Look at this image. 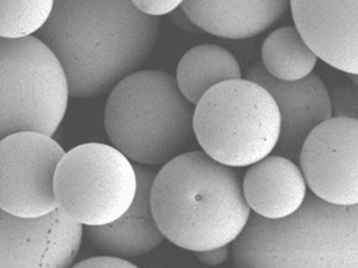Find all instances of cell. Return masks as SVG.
<instances>
[{
  "instance_id": "6da1fadb",
  "label": "cell",
  "mask_w": 358,
  "mask_h": 268,
  "mask_svg": "<svg viewBox=\"0 0 358 268\" xmlns=\"http://www.w3.org/2000/svg\"><path fill=\"white\" fill-rule=\"evenodd\" d=\"M160 29L131 0H54L34 36L58 58L70 97L94 98L147 62Z\"/></svg>"
},
{
  "instance_id": "7a4b0ae2",
  "label": "cell",
  "mask_w": 358,
  "mask_h": 268,
  "mask_svg": "<svg viewBox=\"0 0 358 268\" xmlns=\"http://www.w3.org/2000/svg\"><path fill=\"white\" fill-rule=\"evenodd\" d=\"M150 205L164 237L192 252L231 244L251 214L235 168L203 151L181 153L164 164L152 184Z\"/></svg>"
},
{
  "instance_id": "3957f363",
  "label": "cell",
  "mask_w": 358,
  "mask_h": 268,
  "mask_svg": "<svg viewBox=\"0 0 358 268\" xmlns=\"http://www.w3.org/2000/svg\"><path fill=\"white\" fill-rule=\"evenodd\" d=\"M231 244L236 267L358 268V204H331L308 191L286 218L250 214Z\"/></svg>"
},
{
  "instance_id": "277c9868",
  "label": "cell",
  "mask_w": 358,
  "mask_h": 268,
  "mask_svg": "<svg viewBox=\"0 0 358 268\" xmlns=\"http://www.w3.org/2000/svg\"><path fill=\"white\" fill-rule=\"evenodd\" d=\"M195 105L165 71H134L114 84L105 106V131L131 163L164 165L192 144Z\"/></svg>"
},
{
  "instance_id": "5b68a950",
  "label": "cell",
  "mask_w": 358,
  "mask_h": 268,
  "mask_svg": "<svg viewBox=\"0 0 358 268\" xmlns=\"http://www.w3.org/2000/svg\"><path fill=\"white\" fill-rule=\"evenodd\" d=\"M279 132L277 102L263 86L245 78L215 84L195 105L197 144L227 167H250L271 154Z\"/></svg>"
},
{
  "instance_id": "8992f818",
  "label": "cell",
  "mask_w": 358,
  "mask_h": 268,
  "mask_svg": "<svg viewBox=\"0 0 358 268\" xmlns=\"http://www.w3.org/2000/svg\"><path fill=\"white\" fill-rule=\"evenodd\" d=\"M69 98L65 71L42 40L0 38V140L17 132L52 137Z\"/></svg>"
},
{
  "instance_id": "52a82bcc",
  "label": "cell",
  "mask_w": 358,
  "mask_h": 268,
  "mask_svg": "<svg viewBox=\"0 0 358 268\" xmlns=\"http://www.w3.org/2000/svg\"><path fill=\"white\" fill-rule=\"evenodd\" d=\"M58 209L82 225L109 224L136 196L133 163L113 145L87 142L65 151L54 173Z\"/></svg>"
},
{
  "instance_id": "ba28073f",
  "label": "cell",
  "mask_w": 358,
  "mask_h": 268,
  "mask_svg": "<svg viewBox=\"0 0 358 268\" xmlns=\"http://www.w3.org/2000/svg\"><path fill=\"white\" fill-rule=\"evenodd\" d=\"M64 148L51 135L17 132L0 140V208L35 218L54 212V173Z\"/></svg>"
},
{
  "instance_id": "9c48e42d",
  "label": "cell",
  "mask_w": 358,
  "mask_h": 268,
  "mask_svg": "<svg viewBox=\"0 0 358 268\" xmlns=\"http://www.w3.org/2000/svg\"><path fill=\"white\" fill-rule=\"evenodd\" d=\"M298 161L311 193L337 205L358 204V119L318 124L302 142Z\"/></svg>"
},
{
  "instance_id": "30bf717a",
  "label": "cell",
  "mask_w": 358,
  "mask_h": 268,
  "mask_svg": "<svg viewBox=\"0 0 358 268\" xmlns=\"http://www.w3.org/2000/svg\"><path fill=\"white\" fill-rule=\"evenodd\" d=\"M83 225L58 208L46 216L17 218L0 208V268L71 267Z\"/></svg>"
},
{
  "instance_id": "8fae6325",
  "label": "cell",
  "mask_w": 358,
  "mask_h": 268,
  "mask_svg": "<svg viewBox=\"0 0 358 268\" xmlns=\"http://www.w3.org/2000/svg\"><path fill=\"white\" fill-rule=\"evenodd\" d=\"M294 27L326 65L358 74V0H290Z\"/></svg>"
},
{
  "instance_id": "7c38bea8",
  "label": "cell",
  "mask_w": 358,
  "mask_h": 268,
  "mask_svg": "<svg viewBox=\"0 0 358 268\" xmlns=\"http://www.w3.org/2000/svg\"><path fill=\"white\" fill-rule=\"evenodd\" d=\"M245 78L263 86L277 102L280 132L273 153L298 161L308 134L318 124L333 117L327 86L313 73L299 81H279L273 78L262 64L248 67Z\"/></svg>"
},
{
  "instance_id": "4fadbf2b",
  "label": "cell",
  "mask_w": 358,
  "mask_h": 268,
  "mask_svg": "<svg viewBox=\"0 0 358 268\" xmlns=\"http://www.w3.org/2000/svg\"><path fill=\"white\" fill-rule=\"evenodd\" d=\"M137 176L136 196L131 207L109 224L83 225V234L98 251L120 258H137L156 250L164 234L156 224L150 205V189L156 173L133 163Z\"/></svg>"
},
{
  "instance_id": "5bb4252c",
  "label": "cell",
  "mask_w": 358,
  "mask_h": 268,
  "mask_svg": "<svg viewBox=\"0 0 358 268\" xmlns=\"http://www.w3.org/2000/svg\"><path fill=\"white\" fill-rule=\"evenodd\" d=\"M196 27L224 39H247L273 27L290 0H184L180 6Z\"/></svg>"
},
{
  "instance_id": "9a60e30c",
  "label": "cell",
  "mask_w": 358,
  "mask_h": 268,
  "mask_svg": "<svg viewBox=\"0 0 358 268\" xmlns=\"http://www.w3.org/2000/svg\"><path fill=\"white\" fill-rule=\"evenodd\" d=\"M242 189L250 209L264 218L292 215L309 191L295 161L273 153L248 167Z\"/></svg>"
},
{
  "instance_id": "2e32d148",
  "label": "cell",
  "mask_w": 358,
  "mask_h": 268,
  "mask_svg": "<svg viewBox=\"0 0 358 268\" xmlns=\"http://www.w3.org/2000/svg\"><path fill=\"white\" fill-rule=\"evenodd\" d=\"M181 94L196 105L215 84L243 78L234 54L219 45H200L187 51L176 70Z\"/></svg>"
},
{
  "instance_id": "e0dca14e",
  "label": "cell",
  "mask_w": 358,
  "mask_h": 268,
  "mask_svg": "<svg viewBox=\"0 0 358 268\" xmlns=\"http://www.w3.org/2000/svg\"><path fill=\"white\" fill-rule=\"evenodd\" d=\"M313 52L294 26L280 27L270 34L262 46V66L279 81H299L317 66Z\"/></svg>"
},
{
  "instance_id": "ac0fdd59",
  "label": "cell",
  "mask_w": 358,
  "mask_h": 268,
  "mask_svg": "<svg viewBox=\"0 0 358 268\" xmlns=\"http://www.w3.org/2000/svg\"><path fill=\"white\" fill-rule=\"evenodd\" d=\"M54 0H0V38L31 36L48 22Z\"/></svg>"
},
{
  "instance_id": "d6986e66",
  "label": "cell",
  "mask_w": 358,
  "mask_h": 268,
  "mask_svg": "<svg viewBox=\"0 0 358 268\" xmlns=\"http://www.w3.org/2000/svg\"><path fill=\"white\" fill-rule=\"evenodd\" d=\"M358 84H333L329 91L331 116L358 119Z\"/></svg>"
},
{
  "instance_id": "ffe728a7",
  "label": "cell",
  "mask_w": 358,
  "mask_h": 268,
  "mask_svg": "<svg viewBox=\"0 0 358 268\" xmlns=\"http://www.w3.org/2000/svg\"><path fill=\"white\" fill-rule=\"evenodd\" d=\"M184 0H131V4L149 17H164L175 11Z\"/></svg>"
},
{
  "instance_id": "44dd1931",
  "label": "cell",
  "mask_w": 358,
  "mask_h": 268,
  "mask_svg": "<svg viewBox=\"0 0 358 268\" xmlns=\"http://www.w3.org/2000/svg\"><path fill=\"white\" fill-rule=\"evenodd\" d=\"M74 268H137L125 258L114 256V255H101V256H93L82 260L80 263L73 265Z\"/></svg>"
},
{
  "instance_id": "7402d4cb",
  "label": "cell",
  "mask_w": 358,
  "mask_h": 268,
  "mask_svg": "<svg viewBox=\"0 0 358 268\" xmlns=\"http://www.w3.org/2000/svg\"><path fill=\"white\" fill-rule=\"evenodd\" d=\"M196 255L197 259L207 266H220L229 258V244L207 251L196 252Z\"/></svg>"
},
{
  "instance_id": "603a6c76",
  "label": "cell",
  "mask_w": 358,
  "mask_h": 268,
  "mask_svg": "<svg viewBox=\"0 0 358 268\" xmlns=\"http://www.w3.org/2000/svg\"><path fill=\"white\" fill-rule=\"evenodd\" d=\"M168 17L171 19V22H173V24H176L179 29H181L185 33H199L200 31L195 24L191 22V19L187 17V14L182 11L181 7H178L175 11L168 14Z\"/></svg>"
}]
</instances>
